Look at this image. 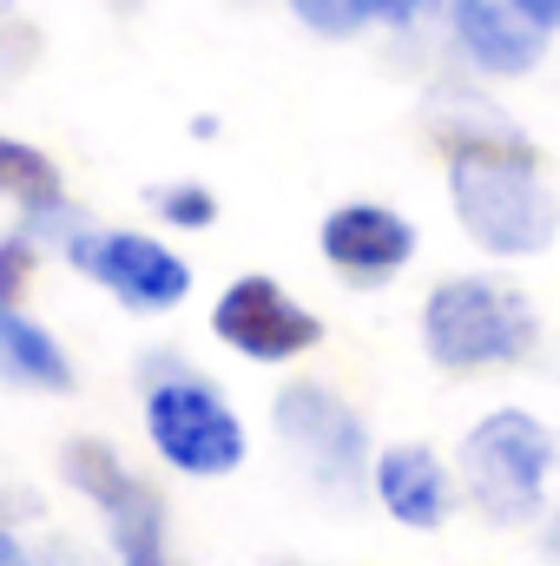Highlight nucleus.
<instances>
[{
	"label": "nucleus",
	"instance_id": "1",
	"mask_svg": "<svg viewBox=\"0 0 560 566\" xmlns=\"http://www.w3.org/2000/svg\"><path fill=\"white\" fill-rule=\"evenodd\" d=\"M448 198L455 224L468 231L475 251L488 258H541L560 238V198L541 171L535 139H521L501 113L488 106H455L448 133Z\"/></svg>",
	"mask_w": 560,
	"mask_h": 566
},
{
	"label": "nucleus",
	"instance_id": "2",
	"mask_svg": "<svg viewBox=\"0 0 560 566\" xmlns=\"http://www.w3.org/2000/svg\"><path fill=\"white\" fill-rule=\"evenodd\" d=\"M422 349L448 376L515 369L541 349V310L521 283L488 277V271L442 277L422 296Z\"/></svg>",
	"mask_w": 560,
	"mask_h": 566
},
{
	"label": "nucleus",
	"instance_id": "3",
	"mask_svg": "<svg viewBox=\"0 0 560 566\" xmlns=\"http://www.w3.org/2000/svg\"><path fill=\"white\" fill-rule=\"evenodd\" d=\"M145 441L185 481L238 474L245 454H251V434L238 422V409L218 396L211 376L185 369L178 356H152L145 363Z\"/></svg>",
	"mask_w": 560,
	"mask_h": 566
},
{
	"label": "nucleus",
	"instance_id": "4",
	"mask_svg": "<svg viewBox=\"0 0 560 566\" xmlns=\"http://www.w3.org/2000/svg\"><path fill=\"white\" fill-rule=\"evenodd\" d=\"M554 468H560V434L541 416H528V409H488L481 422L462 434V448H455L462 494L495 527L541 521Z\"/></svg>",
	"mask_w": 560,
	"mask_h": 566
},
{
	"label": "nucleus",
	"instance_id": "5",
	"mask_svg": "<svg viewBox=\"0 0 560 566\" xmlns=\"http://www.w3.org/2000/svg\"><path fill=\"white\" fill-rule=\"evenodd\" d=\"M60 474H66V488H80L100 507L120 566H178L172 547H165V501H158V488L139 481L100 434L66 441L60 448Z\"/></svg>",
	"mask_w": 560,
	"mask_h": 566
},
{
	"label": "nucleus",
	"instance_id": "6",
	"mask_svg": "<svg viewBox=\"0 0 560 566\" xmlns=\"http://www.w3.org/2000/svg\"><path fill=\"white\" fill-rule=\"evenodd\" d=\"M60 251H66V264L80 277H93L120 310H133V316H165V310H178L191 296V264L165 238H152V231L86 224Z\"/></svg>",
	"mask_w": 560,
	"mask_h": 566
},
{
	"label": "nucleus",
	"instance_id": "7",
	"mask_svg": "<svg viewBox=\"0 0 560 566\" xmlns=\"http://www.w3.org/2000/svg\"><path fill=\"white\" fill-rule=\"evenodd\" d=\"M271 428H278L283 448L310 468L317 488H330V494L370 488V461H376L370 428H363V416L336 389H323V382H283L278 402H271Z\"/></svg>",
	"mask_w": 560,
	"mask_h": 566
},
{
	"label": "nucleus",
	"instance_id": "8",
	"mask_svg": "<svg viewBox=\"0 0 560 566\" xmlns=\"http://www.w3.org/2000/svg\"><path fill=\"white\" fill-rule=\"evenodd\" d=\"M211 336H218L225 349H238L245 363L278 369V363H297V356H310V349L323 343V316L303 310L278 277L251 271V277H231L218 290V303H211Z\"/></svg>",
	"mask_w": 560,
	"mask_h": 566
},
{
	"label": "nucleus",
	"instance_id": "9",
	"mask_svg": "<svg viewBox=\"0 0 560 566\" xmlns=\"http://www.w3.org/2000/svg\"><path fill=\"white\" fill-rule=\"evenodd\" d=\"M416 244H422L416 224H409L396 205H376V198H350V205H336V211L317 224L323 264L343 283H356V290H376V283L403 277L409 258H416Z\"/></svg>",
	"mask_w": 560,
	"mask_h": 566
},
{
	"label": "nucleus",
	"instance_id": "10",
	"mask_svg": "<svg viewBox=\"0 0 560 566\" xmlns=\"http://www.w3.org/2000/svg\"><path fill=\"white\" fill-rule=\"evenodd\" d=\"M448 27H455V46H462V60L481 73V80H521V73H535L541 60H548V27H535L515 0H468V7H455L448 13Z\"/></svg>",
	"mask_w": 560,
	"mask_h": 566
},
{
	"label": "nucleus",
	"instance_id": "11",
	"mask_svg": "<svg viewBox=\"0 0 560 566\" xmlns=\"http://www.w3.org/2000/svg\"><path fill=\"white\" fill-rule=\"evenodd\" d=\"M370 494H376V507H383L396 527H416V534H435V527L448 521V507H455V481H448L442 454L422 448V441H390V448H376V461H370Z\"/></svg>",
	"mask_w": 560,
	"mask_h": 566
},
{
	"label": "nucleus",
	"instance_id": "12",
	"mask_svg": "<svg viewBox=\"0 0 560 566\" xmlns=\"http://www.w3.org/2000/svg\"><path fill=\"white\" fill-rule=\"evenodd\" d=\"M0 198L20 205V224H27L40 244H66L73 231H86L80 205L66 198L60 165H53L40 145L13 139V133H0Z\"/></svg>",
	"mask_w": 560,
	"mask_h": 566
},
{
	"label": "nucleus",
	"instance_id": "13",
	"mask_svg": "<svg viewBox=\"0 0 560 566\" xmlns=\"http://www.w3.org/2000/svg\"><path fill=\"white\" fill-rule=\"evenodd\" d=\"M0 382L40 389V396H66L73 389V363H66L60 336L40 329L20 303H0Z\"/></svg>",
	"mask_w": 560,
	"mask_h": 566
},
{
	"label": "nucleus",
	"instance_id": "14",
	"mask_svg": "<svg viewBox=\"0 0 560 566\" xmlns=\"http://www.w3.org/2000/svg\"><path fill=\"white\" fill-rule=\"evenodd\" d=\"M145 205H152V218L172 224V231H211V224H218V191L198 185V178H165V185L145 191Z\"/></svg>",
	"mask_w": 560,
	"mask_h": 566
},
{
	"label": "nucleus",
	"instance_id": "15",
	"mask_svg": "<svg viewBox=\"0 0 560 566\" xmlns=\"http://www.w3.org/2000/svg\"><path fill=\"white\" fill-rule=\"evenodd\" d=\"M40 271V238L27 231V224H13L7 238H0V303H20L27 296V283Z\"/></svg>",
	"mask_w": 560,
	"mask_h": 566
},
{
	"label": "nucleus",
	"instance_id": "16",
	"mask_svg": "<svg viewBox=\"0 0 560 566\" xmlns=\"http://www.w3.org/2000/svg\"><path fill=\"white\" fill-rule=\"evenodd\" d=\"M317 40H350V33H363V13H356V0H283Z\"/></svg>",
	"mask_w": 560,
	"mask_h": 566
},
{
	"label": "nucleus",
	"instance_id": "17",
	"mask_svg": "<svg viewBox=\"0 0 560 566\" xmlns=\"http://www.w3.org/2000/svg\"><path fill=\"white\" fill-rule=\"evenodd\" d=\"M33 60H40V33H33V27H13V20H0V80L27 73Z\"/></svg>",
	"mask_w": 560,
	"mask_h": 566
},
{
	"label": "nucleus",
	"instance_id": "18",
	"mask_svg": "<svg viewBox=\"0 0 560 566\" xmlns=\"http://www.w3.org/2000/svg\"><path fill=\"white\" fill-rule=\"evenodd\" d=\"M363 27H416L428 13V0H356Z\"/></svg>",
	"mask_w": 560,
	"mask_h": 566
},
{
	"label": "nucleus",
	"instance_id": "19",
	"mask_svg": "<svg viewBox=\"0 0 560 566\" xmlns=\"http://www.w3.org/2000/svg\"><path fill=\"white\" fill-rule=\"evenodd\" d=\"M27 514H40V501H33V494H13V488H0V527H20Z\"/></svg>",
	"mask_w": 560,
	"mask_h": 566
},
{
	"label": "nucleus",
	"instance_id": "20",
	"mask_svg": "<svg viewBox=\"0 0 560 566\" xmlns=\"http://www.w3.org/2000/svg\"><path fill=\"white\" fill-rule=\"evenodd\" d=\"M535 27H548V33H560V0H515Z\"/></svg>",
	"mask_w": 560,
	"mask_h": 566
},
{
	"label": "nucleus",
	"instance_id": "21",
	"mask_svg": "<svg viewBox=\"0 0 560 566\" xmlns=\"http://www.w3.org/2000/svg\"><path fill=\"white\" fill-rule=\"evenodd\" d=\"M27 566H86V554H73V547H60V541H53V547H33V560Z\"/></svg>",
	"mask_w": 560,
	"mask_h": 566
},
{
	"label": "nucleus",
	"instance_id": "22",
	"mask_svg": "<svg viewBox=\"0 0 560 566\" xmlns=\"http://www.w3.org/2000/svg\"><path fill=\"white\" fill-rule=\"evenodd\" d=\"M541 554L560 566V507H554V521H548V534H541Z\"/></svg>",
	"mask_w": 560,
	"mask_h": 566
},
{
	"label": "nucleus",
	"instance_id": "23",
	"mask_svg": "<svg viewBox=\"0 0 560 566\" xmlns=\"http://www.w3.org/2000/svg\"><path fill=\"white\" fill-rule=\"evenodd\" d=\"M13 7H20V0H0V20H7V13H13Z\"/></svg>",
	"mask_w": 560,
	"mask_h": 566
},
{
	"label": "nucleus",
	"instance_id": "24",
	"mask_svg": "<svg viewBox=\"0 0 560 566\" xmlns=\"http://www.w3.org/2000/svg\"><path fill=\"white\" fill-rule=\"evenodd\" d=\"M113 7H139V0H113Z\"/></svg>",
	"mask_w": 560,
	"mask_h": 566
}]
</instances>
